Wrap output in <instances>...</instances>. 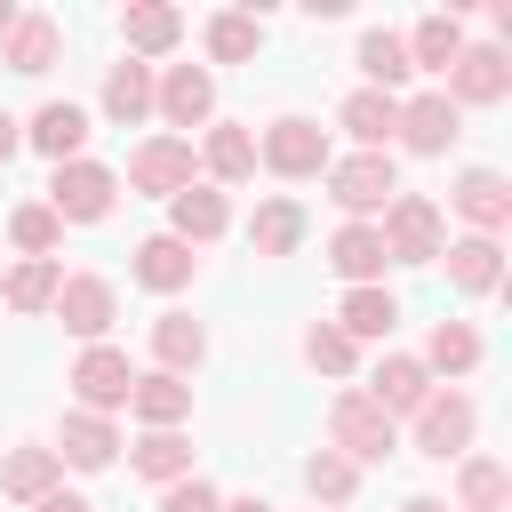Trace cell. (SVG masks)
<instances>
[{
  "label": "cell",
  "mask_w": 512,
  "mask_h": 512,
  "mask_svg": "<svg viewBox=\"0 0 512 512\" xmlns=\"http://www.w3.org/2000/svg\"><path fill=\"white\" fill-rule=\"evenodd\" d=\"M328 432H336L344 456H384V448H392V416H384L368 392H344V400L328 408Z\"/></svg>",
  "instance_id": "6da1fadb"
},
{
  "label": "cell",
  "mask_w": 512,
  "mask_h": 512,
  "mask_svg": "<svg viewBox=\"0 0 512 512\" xmlns=\"http://www.w3.org/2000/svg\"><path fill=\"white\" fill-rule=\"evenodd\" d=\"M376 240H384V256L424 264V256H432V240H440V208L408 192V200H392V216H384V232H376Z\"/></svg>",
  "instance_id": "7a4b0ae2"
},
{
  "label": "cell",
  "mask_w": 512,
  "mask_h": 512,
  "mask_svg": "<svg viewBox=\"0 0 512 512\" xmlns=\"http://www.w3.org/2000/svg\"><path fill=\"white\" fill-rule=\"evenodd\" d=\"M128 184H136V192H168V200H176V192L192 184V144H184V136L144 144V152L128 160Z\"/></svg>",
  "instance_id": "3957f363"
},
{
  "label": "cell",
  "mask_w": 512,
  "mask_h": 512,
  "mask_svg": "<svg viewBox=\"0 0 512 512\" xmlns=\"http://www.w3.org/2000/svg\"><path fill=\"white\" fill-rule=\"evenodd\" d=\"M392 192H400L392 152H360V160H344V168H336V200H344V208H384Z\"/></svg>",
  "instance_id": "277c9868"
},
{
  "label": "cell",
  "mask_w": 512,
  "mask_h": 512,
  "mask_svg": "<svg viewBox=\"0 0 512 512\" xmlns=\"http://www.w3.org/2000/svg\"><path fill=\"white\" fill-rule=\"evenodd\" d=\"M104 208H112V176H104L96 160L56 168V224H64V216H80V224H88V216H104Z\"/></svg>",
  "instance_id": "5b68a950"
},
{
  "label": "cell",
  "mask_w": 512,
  "mask_h": 512,
  "mask_svg": "<svg viewBox=\"0 0 512 512\" xmlns=\"http://www.w3.org/2000/svg\"><path fill=\"white\" fill-rule=\"evenodd\" d=\"M264 160H272L280 176H312V168L328 160V136H320L312 120H280V128L264 136Z\"/></svg>",
  "instance_id": "8992f818"
},
{
  "label": "cell",
  "mask_w": 512,
  "mask_h": 512,
  "mask_svg": "<svg viewBox=\"0 0 512 512\" xmlns=\"http://www.w3.org/2000/svg\"><path fill=\"white\" fill-rule=\"evenodd\" d=\"M56 312L72 336H104L112 328V288L104 280H56Z\"/></svg>",
  "instance_id": "52a82bcc"
},
{
  "label": "cell",
  "mask_w": 512,
  "mask_h": 512,
  "mask_svg": "<svg viewBox=\"0 0 512 512\" xmlns=\"http://www.w3.org/2000/svg\"><path fill=\"white\" fill-rule=\"evenodd\" d=\"M72 384H80V400H88V408H120V400L136 392L128 360H120V352H104V344H96V352H88V360L72 368Z\"/></svg>",
  "instance_id": "ba28073f"
},
{
  "label": "cell",
  "mask_w": 512,
  "mask_h": 512,
  "mask_svg": "<svg viewBox=\"0 0 512 512\" xmlns=\"http://www.w3.org/2000/svg\"><path fill=\"white\" fill-rule=\"evenodd\" d=\"M32 144H40V152L64 168V160L88 144V112H80V104H40V120H32Z\"/></svg>",
  "instance_id": "9c48e42d"
},
{
  "label": "cell",
  "mask_w": 512,
  "mask_h": 512,
  "mask_svg": "<svg viewBox=\"0 0 512 512\" xmlns=\"http://www.w3.org/2000/svg\"><path fill=\"white\" fill-rule=\"evenodd\" d=\"M448 80H456V96H472V104H496L512 72H504V56H496V48H464V56L448 64Z\"/></svg>",
  "instance_id": "30bf717a"
},
{
  "label": "cell",
  "mask_w": 512,
  "mask_h": 512,
  "mask_svg": "<svg viewBox=\"0 0 512 512\" xmlns=\"http://www.w3.org/2000/svg\"><path fill=\"white\" fill-rule=\"evenodd\" d=\"M416 432H424V448H432V456H456V448L472 440V400H424Z\"/></svg>",
  "instance_id": "8fae6325"
},
{
  "label": "cell",
  "mask_w": 512,
  "mask_h": 512,
  "mask_svg": "<svg viewBox=\"0 0 512 512\" xmlns=\"http://www.w3.org/2000/svg\"><path fill=\"white\" fill-rule=\"evenodd\" d=\"M368 400H376L384 416H392V408H424V400H432V384H424V360H384Z\"/></svg>",
  "instance_id": "7c38bea8"
},
{
  "label": "cell",
  "mask_w": 512,
  "mask_h": 512,
  "mask_svg": "<svg viewBox=\"0 0 512 512\" xmlns=\"http://www.w3.org/2000/svg\"><path fill=\"white\" fill-rule=\"evenodd\" d=\"M400 128H408L416 152H440V144L456 136V104H448V96H416V104L400 112Z\"/></svg>",
  "instance_id": "4fadbf2b"
},
{
  "label": "cell",
  "mask_w": 512,
  "mask_h": 512,
  "mask_svg": "<svg viewBox=\"0 0 512 512\" xmlns=\"http://www.w3.org/2000/svg\"><path fill=\"white\" fill-rule=\"evenodd\" d=\"M456 208H464L472 224H488V232H496V224L512 216V192H504V176H488V168H472V176L456 184Z\"/></svg>",
  "instance_id": "5bb4252c"
},
{
  "label": "cell",
  "mask_w": 512,
  "mask_h": 512,
  "mask_svg": "<svg viewBox=\"0 0 512 512\" xmlns=\"http://www.w3.org/2000/svg\"><path fill=\"white\" fill-rule=\"evenodd\" d=\"M136 280L144 288H184L192 280V248L184 240H144L136 248Z\"/></svg>",
  "instance_id": "9a60e30c"
},
{
  "label": "cell",
  "mask_w": 512,
  "mask_h": 512,
  "mask_svg": "<svg viewBox=\"0 0 512 512\" xmlns=\"http://www.w3.org/2000/svg\"><path fill=\"white\" fill-rule=\"evenodd\" d=\"M48 56H56V24L48 16H16L8 24V64L16 72H48Z\"/></svg>",
  "instance_id": "2e32d148"
},
{
  "label": "cell",
  "mask_w": 512,
  "mask_h": 512,
  "mask_svg": "<svg viewBox=\"0 0 512 512\" xmlns=\"http://www.w3.org/2000/svg\"><path fill=\"white\" fill-rule=\"evenodd\" d=\"M360 72L376 80V96L400 88V80H408V40H400V32H368V40H360Z\"/></svg>",
  "instance_id": "e0dca14e"
},
{
  "label": "cell",
  "mask_w": 512,
  "mask_h": 512,
  "mask_svg": "<svg viewBox=\"0 0 512 512\" xmlns=\"http://www.w3.org/2000/svg\"><path fill=\"white\" fill-rule=\"evenodd\" d=\"M344 128H352V136H360V144L376 152V144H384V136L400 128V104H392V96H376V88H360V96L344 104Z\"/></svg>",
  "instance_id": "ac0fdd59"
},
{
  "label": "cell",
  "mask_w": 512,
  "mask_h": 512,
  "mask_svg": "<svg viewBox=\"0 0 512 512\" xmlns=\"http://www.w3.org/2000/svg\"><path fill=\"white\" fill-rule=\"evenodd\" d=\"M128 400H136V416H144V424H160V432H168V424L192 408V384H176V376H144Z\"/></svg>",
  "instance_id": "d6986e66"
},
{
  "label": "cell",
  "mask_w": 512,
  "mask_h": 512,
  "mask_svg": "<svg viewBox=\"0 0 512 512\" xmlns=\"http://www.w3.org/2000/svg\"><path fill=\"white\" fill-rule=\"evenodd\" d=\"M408 56H416V64H432V72H448V64L464 56V32H456V16H424ZM416 64H408V72H416Z\"/></svg>",
  "instance_id": "ffe728a7"
},
{
  "label": "cell",
  "mask_w": 512,
  "mask_h": 512,
  "mask_svg": "<svg viewBox=\"0 0 512 512\" xmlns=\"http://www.w3.org/2000/svg\"><path fill=\"white\" fill-rule=\"evenodd\" d=\"M208 96H216V88H208V72H192V64H184V72H168V88H160V112H168L176 128H192V120L208 112Z\"/></svg>",
  "instance_id": "44dd1931"
},
{
  "label": "cell",
  "mask_w": 512,
  "mask_h": 512,
  "mask_svg": "<svg viewBox=\"0 0 512 512\" xmlns=\"http://www.w3.org/2000/svg\"><path fill=\"white\" fill-rule=\"evenodd\" d=\"M328 256H336V272H344V280H368V272H384V240H376L368 224H344Z\"/></svg>",
  "instance_id": "7402d4cb"
},
{
  "label": "cell",
  "mask_w": 512,
  "mask_h": 512,
  "mask_svg": "<svg viewBox=\"0 0 512 512\" xmlns=\"http://www.w3.org/2000/svg\"><path fill=\"white\" fill-rule=\"evenodd\" d=\"M448 280L472 288V296L496 288V240H488V232H480V240H456V248H448Z\"/></svg>",
  "instance_id": "603a6c76"
},
{
  "label": "cell",
  "mask_w": 512,
  "mask_h": 512,
  "mask_svg": "<svg viewBox=\"0 0 512 512\" xmlns=\"http://www.w3.org/2000/svg\"><path fill=\"white\" fill-rule=\"evenodd\" d=\"M392 320H400V304L384 288H352L344 296V336H392Z\"/></svg>",
  "instance_id": "cb8c5ba5"
},
{
  "label": "cell",
  "mask_w": 512,
  "mask_h": 512,
  "mask_svg": "<svg viewBox=\"0 0 512 512\" xmlns=\"http://www.w3.org/2000/svg\"><path fill=\"white\" fill-rule=\"evenodd\" d=\"M104 112H112V120H144V112H152V80H144V64H120V72L104 80Z\"/></svg>",
  "instance_id": "d4e9b609"
},
{
  "label": "cell",
  "mask_w": 512,
  "mask_h": 512,
  "mask_svg": "<svg viewBox=\"0 0 512 512\" xmlns=\"http://www.w3.org/2000/svg\"><path fill=\"white\" fill-rule=\"evenodd\" d=\"M64 456L88 464V472L112 464V424H104V416H64Z\"/></svg>",
  "instance_id": "484cf974"
},
{
  "label": "cell",
  "mask_w": 512,
  "mask_h": 512,
  "mask_svg": "<svg viewBox=\"0 0 512 512\" xmlns=\"http://www.w3.org/2000/svg\"><path fill=\"white\" fill-rule=\"evenodd\" d=\"M176 232H184V240H216V232H224V200L184 184V192H176Z\"/></svg>",
  "instance_id": "4316f807"
},
{
  "label": "cell",
  "mask_w": 512,
  "mask_h": 512,
  "mask_svg": "<svg viewBox=\"0 0 512 512\" xmlns=\"http://www.w3.org/2000/svg\"><path fill=\"white\" fill-rule=\"evenodd\" d=\"M48 480H56V456H48V448H16L8 472H0L8 496H48Z\"/></svg>",
  "instance_id": "83f0119b"
},
{
  "label": "cell",
  "mask_w": 512,
  "mask_h": 512,
  "mask_svg": "<svg viewBox=\"0 0 512 512\" xmlns=\"http://www.w3.org/2000/svg\"><path fill=\"white\" fill-rule=\"evenodd\" d=\"M296 232H304L296 200H272V208H256V248H264V256H288V248H296Z\"/></svg>",
  "instance_id": "f1b7e54d"
},
{
  "label": "cell",
  "mask_w": 512,
  "mask_h": 512,
  "mask_svg": "<svg viewBox=\"0 0 512 512\" xmlns=\"http://www.w3.org/2000/svg\"><path fill=\"white\" fill-rule=\"evenodd\" d=\"M152 344H160V360H168V368H192V360L208 352V336H200V328H192L184 312H168V320L152 328Z\"/></svg>",
  "instance_id": "f546056e"
},
{
  "label": "cell",
  "mask_w": 512,
  "mask_h": 512,
  "mask_svg": "<svg viewBox=\"0 0 512 512\" xmlns=\"http://www.w3.org/2000/svg\"><path fill=\"white\" fill-rule=\"evenodd\" d=\"M256 40H264V32H256V16H216V24H208V48H216L224 64L256 56Z\"/></svg>",
  "instance_id": "4dcf8cb0"
},
{
  "label": "cell",
  "mask_w": 512,
  "mask_h": 512,
  "mask_svg": "<svg viewBox=\"0 0 512 512\" xmlns=\"http://www.w3.org/2000/svg\"><path fill=\"white\" fill-rule=\"evenodd\" d=\"M48 296H56V264H48V256L24 264V272H8V304H16V312H40Z\"/></svg>",
  "instance_id": "1f68e13d"
},
{
  "label": "cell",
  "mask_w": 512,
  "mask_h": 512,
  "mask_svg": "<svg viewBox=\"0 0 512 512\" xmlns=\"http://www.w3.org/2000/svg\"><path fill=\"white\" fill-rule=\"evenodd\" d=\"M184 464H192V448H184L176 432H152V440L136 448V472H152V480H176Z\"/></svg>",
  "instance_id": "d6a6232c"
},
{
  "label": "cell",
  "mask_w": 512,
  "mask_h": 512,
  "mask_svg": "<svg viewBox=\"0 0 512 512\" xmlns=\"http://www.w3.org/2000/svg\"><path fill=\"white\" fill-rule=\"evenodd\" d=\"M208 168H216V176H248V168H256V144H248L240 128H216V136H208Z\"/></svg>",
  "instance_id": "836d02e7"
},
{
  "label": "cell",
  "mask_w": 512,
  "mask_h": 512,
  "mask_svg": "<svg viewBox=\"0 0 512 512\" xmlns=\"http://www.w3.org/2000/svg\"><path fill=\"white\" fill-rule=\"evenodd\" d=\"M184 24H176V8H128V40L136 48H168Z\"/></svg>",
  "instance_id": "e575fe53"
},
{
  "label": "cell",
  "mask_w": 512,
  "mask_h": 512,
  "mask_svg": "<svg viewBox=\"0 0 512 512\" xmlns=\"http://www.w3.org/2000/svg\"><path fill=\"white\" fill-rule=\"evenodd\" d=\"M464 504H472V512H496V504H504V464H488V456L464 464Z\"/></svg>",
  "instance_id": "d590c367"
},
{
  "label": "cell",
  "mask_w": 512,
  "mask_h": 512,
  "mask_svg": "<svg viewBox=\"0 0 512 512\" xmlns=\"http://www.w3.org/2000/svg\"><path fill=\"white\" fill-rule=\"evenodd\" d=\"M8 232H16V248H32V256H48V248H56V208H24V216H16Z\"/></svg>",
  "instance_id": "8d00e7d4"
},
{
  "label": "cell",
  "mask_w": 512,
  "mask_h": 512,
  "mask_svg": "<svg viewBox=\"0 0 512 512\" xmlns=\"http://www.w3.org/2000/svg\"><path fill=\"white\" fill-rule=\"evenodd\" d=\"M304 352H312V368H336V376L352 368V336H344V328H312Z\"/></svg>",
  "instance_id": "74e56055"
},
{
  "label": "cell",
  "mask_w": 512,
  "mask_h": 512,
  "mask_svg": "<svg viewBox=\"0 0 512 512\" xmlns=\"http://www.w3.org/2000/svg\"><path fill=\"white\" fill-rule=\"evenodd\" d=\"M432 360H440V368H472V360H480V336H472V328H440V336H432Z\"/></svg>",
  "instance_id": "f35d334b"
},
{
  "label": "cell",
  "mask_w": 512,
  "mask_h": 512,
  "mask_svg": "<svg viewBox=\"0 0 512 512\" xmlns=\"http://www.w3.org/2000/svg\"><path fill=\"white\" fill-rule=\"evenodd\" d=\"M312 496H352V464L344 456H312Z\"/></svg>",
  "instance_id": "ab89813d"
},
{
  "label": "cell",
  "mask_w": 512,
  "mask_h": 512,
  "mask_svg": "<svg viewBox=\"0 0 512 512\" xmlns=\"http://www.w3.org/2000/svg\"><path fill=\"white\" fill-rule=\"evenodd\" d=\"M168 512H224V504H216V488H200V480H184V488L168 496Z\"/></svg>",
  "instance_id": "60d3db41"
},
{
  "label": "cell",
  "mask_w": 512,
  "mask_h": 512,
  "mask_svg": "<svg viewBox=\"0 0 512 512\" xmlns=\"http://www.w3.org/2000/svg\"><path fill=\"white\" fill-rule=\"evenodd\" d=\"M40 512H88L80 496H40Z\"/></svg>",
  "instance_id": "b9f144b4"
},
{
  "label": "cell",
  "mask_w": 512,
  "mask_h": 512,
  "mask_svg": "<svg viewBox=\"0 0 512 512\" xmlns=\"http://www.w3.org/2000/svg\"><path fill=\"white\" fill-rule=\"evenodd\" d=\"M8 152H16V120L0 112V160H8Z\"/></svg>",
  "instance_id": "7bdbcfd3"
},
{
  "label": "cell",
  "mask_w": 512,
  "mask_h": 512,
  "mask_svg": "<svg viewBox=\"0 0 512 512\" xmlns=\"http://www.w3.org/2000/svg\"><path fill=\"white\" fill-rule=\"evenodd\" d=\"M408 512H448V504H432V496H416V504H408Z\"/></svg>",
  "instance_id": "ee69618b"
},
{
  "label": "cell",
  "mask_w": 512,
  "mask_h": 512,
  "mask_svg": "<svg viewBox=\"0 0 512 512\" xmlns=\"http://www.w3.org/2000/svg\"><path fill=\"white\" fill-rule=\"evenodd\" d=\"M232 512H272V504H256V496H248V504H232Z\"/></svg>",
  "instance_id": "f6af8a7d"
}]
</instances>
